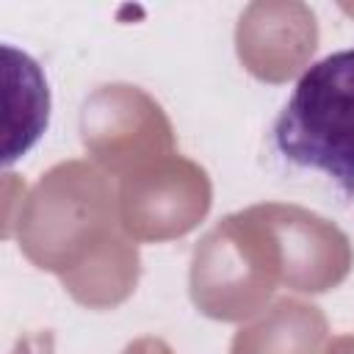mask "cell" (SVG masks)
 Listing matches in <instances>:
<instances>
[{
    "label": "cell",
    "instance_id": "obj_1",
    "mask_svg": "<svg viewBox=\"0 0 354 354\" xmlns=\"http://www.w3.org/2000/svg\"><path fill=\"white\" fill-rule=\"evenodd\" d=\"M277 152L354 194V47L310 64L271 130Z\"/></svg>",
    "mask_w": 354,
    "mask_h": 354
}]
</instances>
